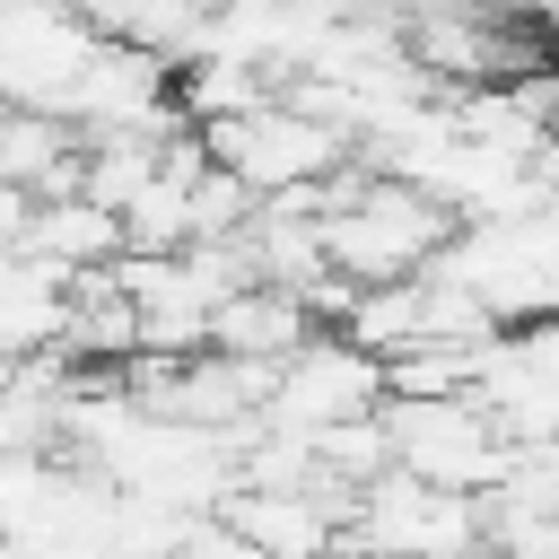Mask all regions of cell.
Listing matches in <instances>:
<instances>
[{"mask_svg": "<svg viewBox=\"0 0 559 559\" xmlns=\"http://www.w3.org/2000/svg\"><path fill=\"white\" fill-rule=\"evenodd\" d=\"M314 236H323V271L341 288H384V280H419L445 253L454 210H437L419 183L341 166L332 183H314Z\"/></svg>", "mask_w": 559, "mask_h": 559, "instance_id": "6da1fadb", "label": "cell"}, {"mask_svg": "<svg viewBox=\"0 0 559 559\" xmlns=\"http://www.w3.org/2000/svg\"><path fill=\"white\" fill-rule=\"evenodd\" d=\"M201 148H210V166L236 175L253 201H288V192H314V183H332L341 166H358L349 140H341L332 122H314L288 87L262 96L253 114H236V122H210Z\"/></svg>", "mask_w": 559, "mask_h": 559, "instance_id": "7a4b0ae2", "label": "cell"}, {"mask_svg": "<svg viewBox=\"0 0 559 559\" xmlns=\"http://www.w3.org/2000/svg\"><path fill=\"white\" fill-rule=\"evenodd\" d=\"M384 445H393V472L428 480V489H463V498H489L498 472H507V437L498 419L472 402V393H428V402H402L384 393Z\"/></svg>", "mask_w": 559, "mask_h": 559, "instance_id": "3957f363", "label": "cell"}, {"mask_svg": "<svg viewBox=\"0 0 559 559\" xmlns=\"http://www.w3.org/2000/svg\"><path fill=\"white\" fill-rule=\"evenodd\" d=\"M384 411V358H367L349 332H314L297 358L271 367V393H262V419L280 437H323V428H349V419H376Z\"/></svg>", "mask_w": 559, "mask_h": 559, "instance_id": "277c9868", "label": "cell"}, {"mask_svg": "<svg viewBox=\"0 0 559 559\" xmlns=\"http://www.w3.org/2000/svg\"><path fill=\"white\" fill-rule=\"evenodd\" d=\"M349 542L384 550V559H480L489 542V507L463 489H428L411 472H384L358 489L349 507Z\"/></svg>", "mask_w": 559, "mask_h": 559, "instance_id": "5b68a950", "label": "cell"}, {"mask_svg": "<svg viewBox=\"0 0 559 559\" xmlns=\"http://www.w3.org/2000/svg\"><path fill=\"white\" fill-rule=\"evenodd\" d=\"M323 323H314V306L297 297V288H271V280H253V288H236L218 314H210V349L218 358H236V367H280V358H297L306 341H314Z\"/></svg>", "mask_w": 559, "mask_h": 559, "instance_id": "8992f818", "label": "cell"}, {"mask_svg": "<svg viewBox=\"0 0 559 559\" xmlns=\"http://www.w3.org/2000/svg\"><path fill=\"white\" fill-rule=\"evenodd\" d=\"M70 280L44 271L35 253H0V367H26V358H61V332H70Z\"/></svg>", "mask_w": 559, "mask_h": 559, "instance_id": "52a82bcc", "label": "cell"}, {"mask_svg": "<svg viewBox=\"0 0 559 559\" xmlns=\"http://www.w3.org/2000/svg\"><path fill=\"white\" fill-rule=\"evenodd\" d=\"M17 253H35L44 271H61V280L79 288V280H96V271H114V262H122V218H114V210H96L87 192L35 201V218H26Z\"/></svg>", "mask_w": 559, "mask_h": 559, "instance_id": "ba28073f", "label": "cell"}, {"mask_svg": "<svg viewBox=\"0 0 559 559\" xmlns=\"http://www.w3.org/2000/svg\"><path fill=\"white\" fill-rule=\"evenodd\" d=\"M79 131L61 122V114H17V105H0V183H17L26 201H61V192H79Z\"/></svg>", "mask_w": 559, "mask_h": 559, "instance_id": "9c48e42d", "label": "cell"}]
</instances>
